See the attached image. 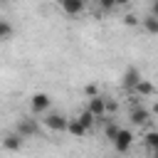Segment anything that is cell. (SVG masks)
<instances>
[{"label": "cell", "instance_id": "cell-1", "mask_svg": "<svg viewBox=\"0 0 158 158\" xmlns=\"http://www.w3.org/2000/svg\"><path fill=\"white\" fill-rule=\"evenodd\" d=\"M111 143H114V148L118 153H126L131 148V143H133V131L131 128H118V133H116V138Z\"/></svg>", "mask_w": 158, "mask_h": 158}, {"label": "cell", "instance_id": "cell-2", "mask_svg": "<svg viewBox=\"0 0 158 158\" xmlns=\"http://www.w3.org/2000/svg\"><path fill=\"white\" fill-rule=\"evenodd\" d=\"M86 109L96 116V118H104L106 116V109H109V104H106V99L104 96H89V104H86Z\"/></svg>", "mask_w": 158, "mask_h": 158}, {"label": "cell", "instance_id": "cell-3", "mask_svg": "<svg viewBox=\"0 0 158 158\" xmlns=\"http://www.w3.org/2000/svg\"><path fill=\"white\" fill-rule=\"evenodd\" d=\"M44 126L49 128V131H67L69 128V118L67 116H62V114H49L47 118H44Z\"/></svg>", "mask_w": 158, "mask_h": 158}, {"label": "cell", "instance_id": "cell-4", "mask_svg": "<svg viewBox=\"0 0 158 158\" xmlns=\"http://www.w3.org/2000/svg\"><path fill=\"white\" fill-rule=\"evenodd\" d=\"M138 81H141V72H138L136 67H128V69L123 72V77H121V86L128 89V91H133Z\"/></svg>", "mask_w": 158, "mask_h": 158}, {"label": "cell", "instance_id": "cell-5", "mask_svg": "<svg viewBox=\"0 0 158 158\" xmlns=\"http://www.w3.org/2000/svg\"><path fill=\"white\" fill-rule=\"evenodd\" d=\"M57 5L62 7L64 15H79V12H84V0H57Z\"/></svg>", "mask_w": 158, "mask_h": 158}, {"label": "cell", "instance_id": "cell-6", "mask_svg": "<svg viewBox=\"0 0 158 158\" xmlns=\"http://www.w3.org/2000/svg\"><path fill=\"white\" fill-rule=\"evenodd\" d=\"M49 104H52V99H49L47 94H35V96H32V101H30L32 114H44V111L49 109Z\"/></svg>", "mask_w": 158, "mask_h": 158}, {"label": "cell", "instance_id": "cell-7", "mask_svg": "<svg viewBox=\"0 0 158 158\" xmlns=\"http://www.w3.org/2000/svg\"><path fill=\"white\" fill-rule=\"evenodd\" d=\"M40 131V126L32 121V118H22L20 123H17V133L22 136V138H30V136H35Z\"/></svg>", "mask_w": 158, "mask_h": 158}, {"label": "cell", "instance_id": "cell-8", "mask_svg": "<svg viewBox=\"0 0 158 158\" xmlns=\"http://www.w3.org/2000/svg\"><path fill=\"white\" fill-rule=\"evenodd\" d=\"M67 133H72V136H77V138H84L86 133H89V128L79 121V116L77 118H69V128H67Z\"/></svg>", "mask_w": 158, "mask_h": 158}, {"label": "cell", "instance_id": "cell-9", "mask_svg": "<svg viewBox=\"0 0 158 158\" xmlns=\"http://www.w3.org/2000/svg\"><path fill=\"white\" fill-rule=\"evenodd\" d=\"M148 118H151V114L143 109V106H133L131 109V123H148Z\"/></svg>", "mask_w": 158, "mask_h": 158}, {"label": "cell", "instance_id": "cell-10", "mask_svg": "<svg viewBox=\"0 0 158 158\" xmlns=\"http://www.w3.org/2000/svg\"><path fill=\"white\" fill-rule=\"evenodd\" d=\"M141 25H143V30L148 32V35H158V15H148V17H143L141 20Z\"/></svg>", "mask_w": 158, "mask_h": 158}, {"label": "cell", "instance_id": "cell-11", "mask_svg": "<svg viewBox=\"0 0 158 158\" xmlns=\"http://www.w3.org/2000/svg\"><path fill=\"white\" fill-rule=\"evenodd\" d=\"M133 91H136L138 96H151V94H153L156 89H153V84H151L148 79H141V81L136 84V89H133Z\"/></svg>", "mask_w": 158, "mask_h": 158}, {"label": "cell", "instance_id": "cell-12", "mask_svg": "<svg viewBox=\"0 0 158 158\" xmlns=\"http://www.w3.org/2000/svg\"><path fill=\"white\" fill-rule=\"evenodd\" d=\"M79 121H81V123L91 131V128H94V123H96V116H94L89 109H84V111H79Z\"/></svg>", "mask_w": 158, "mask_h": 158}, {"label": "cell", "instance_id": "cell-13", "mask_svg": "<svg viewBox=\"0 0 158 158\" xmlns=\"http://www.w3.org/2000/svg\"><path fill=\"white\" fill-rule=\"evenodd\" d=\"M20 138H22L20 133H17V136H10V138H5V148H7V151H17V148H20V143H22Z\"/></svg>", "mask_w": 158, "mask_h": 158}, {"label": "cell", "instance_id": "cell-14", "mask_svg": "<svg viewBox=\"0 0 158 158\" xmlns=\"http://www.w3.org/2000/svg\"><path fill=\"white\" fill-rule=\"evenodd\" d=\"M10 35H12V27L7 20H2L0 22V40H10Z\"/></svg>", "mask_w": 158, "mask_h": 158}, {"label": "cell", "instance_id": "cell-15", "mask_svg": "<svg viewBox=\"0 0 158 158\" xmlns=\"http://www.w3.org/2000/svg\"><path fill=\"white\" fill-rule=\"evenodd\" d=\"M118 128H121V126H116V123H106V128H104L106 138H111V141H114V138H116V133H118Z\"/></svg>", "mask_w": 158, "mask_h": 158}, {"label": "cell", "instance_id": "cell-16", "mask_svg": "<svg viewBox=\"0 0 158 158\" xmlns=\"http://www.w3.org/2000/svg\"><path fill=\"white\" fill-rule=\"evenodd\" d=\"M146 143H148L151 148H156V146H158V131H151V133H146Z\"/></svg>", "mask_w": 158, "mask_h": 158}, {"label": "cell", "instance_id": "cell-17", "mask_svg": "<svg viewBox=\"0 0 158 158\" xmlns=\"http://www.w3.org/2000/svg\"><path fill=\"white\" fill-rule=\"evenodd\" d=\"M99 5H101L104 10H114V7H118V5H116V0H99Z\"/></svg>", "mask_w": 158, "mask_h": 158}, {"label": "cell", "instance_id": "cell-18", "mask_svg": "<svg viewBox=\"0 0 158 158\" xmlns=\"http://www.w3.org/2000/svg\"><path fill=\"white\" fill-rule=\"evenodd\" d=\"M123 22H126V25H131V27H133V25H138L136 15H126V17H123Z\"/></svg>", "mask_w": 158, "mask_h": 158}, {"label": "cell", "instance_id": "cell-19", "mask_svg": "<svg viewBox=\"0 0 158 158\" xmlns=\"http://www.w3.org/2000/svg\"><path fill=\"white\" fill-rule=\"evenodd\" d=\"M84 91H86V94H89V96H96V94H99V91H96V86H94V84H89V86H86V89H84Z\"/></svg>", "mask_w": 158, "mask_h": 158}, {"label": "cell", "instance_id": "cell-20", "mask_svg": "<svg viewBox=\"0 0 158 158\" xmlns=\"http://www.w3.org/2000/svg\"><path fill=\"white\" fill-rule=\"evenodd\" d=\"M151 12H153V15H158V0H153V2H151Z\"/></svg>", "mask_w": 158, "mask_h": 158}, {"label": "cell", "instance_id": "cell-21", "mask_svg": "<svg viewBox=\"0 0 158 158\" xmlns=\"http://www.w3.org/2000/svg\"><path fill=\"white\" fill-rule=\"evenodd\" d=\"M131 0H116V5H128Z\"/></svg>", "mask_w": 158, "mask_h": 158}, {"label": "cell", "instance_id": "cell-22", "mask_svg": "<svg viewBox=\"0 0 158 158\" xmlns=\"http://www.w3.org/2000/svg\"><path fill=\"white\" fill-rule=\"evenodd\" d=\"M153 111H156V114H158V104H156V106H153Z\"/></svg>", "mask_w": 158, "mask_h": 158}, {"label": "cell", "instance_id": "cell-23", "mask_svg": "<svg viewBox=\"0 0 158 158\" xmlns=\"http://www.w3.org/2000/svg\"><path fill=\"white\" fill-rule=\"evenodd\" d=\"M153 153H156V156H158V146H156V148H153Z\"/></svg>", "mask_w": 158, "mask_h": 158}]
</instances>
